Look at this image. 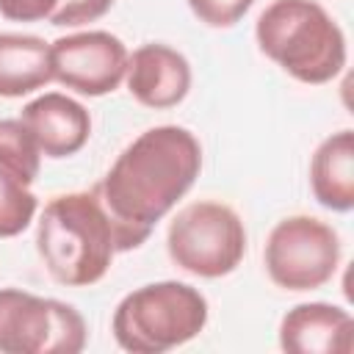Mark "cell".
Wrapping results in <instances>:
<instances>
[{"mask_svg": "<svg viewBox=\"0 0 354 354\" xmlns=\"http://www.w3.org/2000/svg\"><path fill=\"white\" fill-rule=\"evenodd\" d=\"M266 271L282 290H318L340 266V238L315 216H288L266 241Z\"/></svg>", "mask_w": 354, "mask_h": 354, "instance_id": "52a82bcc", "label": "cell"}, {"mask_svg": "<svg viewBox=\"0 0 354 354\" xmlns=\"http://www.w3.org/2000/svg\"><path fill=\"white\" fill-rule=\"evenodd\" d=\"M41 152L22 119H0V171L22 185L39 177Z\"/></svg>", "mask_w": 354, "mask_h": 354, "instance_id": "5bb4252c", "label": "cell"}, {"mask_svg": "<svg viewBox=\"0 0 354 354\" xmlns=\"http://www.w3.org/2000/svg\"><path fill=\"white\" fill-rule=\"evenodd\" d=\"M194 17L210 28H232L254 6V0H185Z\"/></svg>", "mask_w": 354, "mask_h": 354, "instance_id": "2e32d148", "label": "cell"}, {"mask_svg": "<svg viewBox=\"0 0 354 354\" xmlns=\"http://www.w3.org/2000/svg\"><path fill=\"white\" fill-rule=\"evenodd\" d=\"M127 91L144 108L166 111L185 100L191 88V64L169 44L149 41L127 58Z\"/></svg>", "mask_w": 354, "mask_h": 354, "instance_id": "9c48e42d", "label": "cell"}, {"mask_svg": "<svg viewBox=\"0 0 354 354\" xmlns=\"http://www.w3.org/2000/svg\"><path fill=\"white\" fill-rule=\"evenodd\" d=\"M279 346L288 354H351L354 321L337 304L304 301L285 313Z\"/></svg>", "mask_w": 354, "mask_h": 354, "instance_id": "8fae6325", "label": "cell"}, {"mask_svg": "<svg viewBox=\"0 0 354 354\" xmlns=\"http://www.w3.org/2000/svg\"><path fill=\"white\" fill-rule=\"evenodd\" d=\"M202 171L199 138L180 124H158L133 138L97 183L116 249H138L155 224L191 191Z\"/></svg>", "mask_w": 354, "mask_h": 354, "instance_id": "6da1fadb", "label": "cell"}, {"mask_svg": "<svg viewBox=\"0 0 354 354\" xmlns=\"http://www.w3.org/2000/svg\"><path fill=\"white\" fill-rule=\"evenodd\" d=\"M113 0H61L58 8L53 11L50 22L58 28H77V25H88L100 17H105L111 11Z\"/></svg>", "mask_w": 354, "mask_h": 354, "instance_id": "e0dca14e", "label": "cell"}, {"mask_svg": "<svg viewBox=\"0 0 354 354\" xmlns=\"http://www.w3.org/2000/svg\"><path fill=\"white\" fill-rule=\"evenodd\" d=\"M310 188L318 205L348 213L354 207V133L337 130L326 136L310 160Z\"/></svg>", "mask_w": 354, "mask_h": 354, "instance_id": "7c38bea8", "label": "cell"}, {"mask_svg": "<svg viewBox=\"0 0 354 354\" xmlns=\"http://www.w3.org/2000/svg\"><path fill=\"white\" fill-rule=\"evenodd\" d=\"M36 249L58 285L88 288L100 282L119 249L97 188L53 196L36 227Z\"/></svg>", "mask_w": 354, "mask_h": 354, "instance_id": "7a4b0ae2", "label": "cell"}, {"mask_svg": "<svg viewBox=\"0 0 354 354\" xmlns=\"http://www.w3.org/2000/svg\"><path fill=\"white\" fill-rule=\"evenodd\" d=\"M207 315L210 307L199 288L163 279L130 290L113 310L111 332L130 354H163L194 340Z\"/></svg>", "mask_w": 354, "mask_h": 354, "instance_id": "277c9868", "label": "cell"}, {"mask_svg": "<svg viewBox=\"0 0 354 354\" xmlns=\"http://www.w3.org/2000/svg\"><path fill=\"white\" fill-rule=\"evenodd\" d=\"M61 0H0V14L14 22L50 19Z\"/></svg>", "mask_w": 354, "mask_h": 354, "instance_id": "ac0fdd59", "label": "cell"}, {"mask_svg": "<svg viewBox=\"0 0 354 354\" xmlns=\"http://www.w3.org/2000/svg\"><path fill=\"white\" fill-rule=\"evenodd\" d=\"M257 47L293 80L321 86L346 66V36L315 0H274L254 25Z\"/></svg>", "mask_w": 354, "mask_h": 354, "instance_id": "3957f363", "label": "cell"}, {"mask_svg": "<svg viewBox=\"0 0 354 354\" xmlns=\"http://www.w3.org/2000/svg\"><path fill=\"white\" fill-rule=\"evenodd\" d=\"M39 210L36 194L0 171V238H14L25 232Z\"/></svg>", "mask_w": 354, "mask_h": 354, "instance_id": "9a60e30c", "label": "cell"}, {"mask_svg": "<svg viewBox=\"0 0 354 354\" xmlns=\"http://www.w3.org/2000/svg\"><path fill=\"white\" fill-rule=\"evenodd\" d=\"M83 346L86 321L72 304L19 288H0L3 354H77Z\"/></svg>", "mask_w": 354, "mask_h": 354, "instance_id": "8992f818", "label": "cell"}, {"mask_svg": "<svg viewBox=\"0 0 354 354\" xmlns=\"http://www.w3.org/2000/svg\"><path fill=\"white\" fill-rule=\"evenodd\" d=\"M53 80L50 44L33 33H0V97L17 100Z\"/></svg>", "mask_w": 354, "mask_h": 354, "instance_id": "4fadbf2b", "label": "cell"}, {"mask_svg": "<svg viewBox=\"0 0 354 354\" xmlns=\"http://www.w3.org/2000/svg\"><path fill=\"white\" fill-rule=\"evenodd\" d=\"M19 119L30 130L39 152L53 160L80 152L91 136V116L86 105L61 91L39 94L22 108Z\"/></svg>", "mask_w": 354, "mask_h": 354, "instance_id": "30bf717a", "label": "cell"}, {"mask_svg": "<svg viewBox=\"0 0 354 354\" xmlns=\"http://www.w3.org/2000/svg\"><path fill=\"white\" fill-rule=\"evenodd\" d=\"M166 252L177 268L202 279H218L241 266L246 254V227L224 202H191L171 218Z\"/></svg>", "mask_w": 354, "mask_h": 354, "instance_id": "5b68a950", "label": "cell"}, {"mask_svg": "<svg viewBox=\"0 0 354 354\" xmlns=\"http://www.w3.org/2000/svg\"><path fill=\"white\" fill-rule=\"evenodd\" d=\"M127 58L124 41L108 30H80L50 44L53 80L83 97L116 91L127 75Z\"/></svg>", "mask_w": 354, "mask_h": 354, "instance_id": "ba28073f", "label": "cell"}]
</instances>
